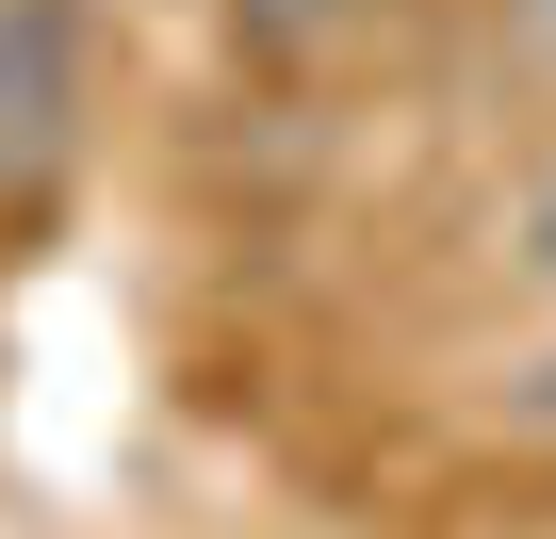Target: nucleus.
<instances>
[{
	"instance_id": "1",
	"label": "nucleus",
	"mask_w": 556,
	"mask_h": 539,
	"mask_svg": "<svg viewBox=\"0 0 556 539\" xmlns=\"http://www.w3.org/2000/svg\"><path fill=\"white\" fill-rule=\"evenodd\" d=\"M99 147V0H0V229L50 213Z\"/></svg>"
},
{
	"instance_id": "2",
	"label": "nucleus",
	"mask_w": 556,
	"mask_h": 539,
	"mask_svg": "<svg viewBox=\"0 0 556 539\" xmlns=\"http://www.w3.org/2000/svg\"><path fill=\"white\" fill-rule=\"evenodd\" d=\"M491 441L556 458V344H523V360H507V393H491Z\"/></svg>"
},
{
	"instance_id": "3",
	"label": "nucleus",
	"mask_w": 556,
	"mask_h": 539,
	"mask_svg": "<svg viewBox=\"0 0 556 539\" xmlns=\"http://www.w3.org/2000/svg\"><path fill=\"white\" fill-rule=\"evenodd\" d=\"M491 34H507L523 66H556V0H491Z\"/></svg>"
}]
</instances>
